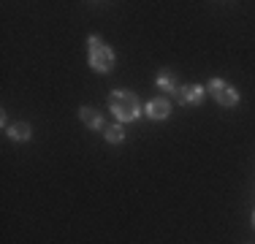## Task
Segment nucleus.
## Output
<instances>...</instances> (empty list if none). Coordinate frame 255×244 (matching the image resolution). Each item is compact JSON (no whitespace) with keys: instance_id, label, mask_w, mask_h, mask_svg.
<instances>
[{"instance_id":"nucleus-8","label":"nucleus","mask_w":255,"mask_h":244,"mask_svg":"<svg viewBox=\"0 0 255 244\" xmlns=\"http://www.w3.org/2000/svg\"><path fill=\"white\" fill-rule=\"evenodd\" d=\"M157 87L166 90V93H179V84H177V79H174L171 71H160V76H157Z\"/></svg>"},{"instance_id":"nucleus-4","label":"nucleus","mask_w":255,"mask_h":244,"mask_svg":"<svg viewBox=\"0 0 255 244\" xmlns=\"http://www.w3.org/2000/svg\"><path fill=\"white\" fill-rule=\"evenodd\" d=\"M204 95H206V87L204 84H187V87H179V93H177V101L179 103H190V106H198V103L204 101Z\"/></svg>"},{"instance_id":"nucleus-7","label":"nucleus","mask_w":255,"mask_h":244,"mask_svg":"<svg viewBox=\"0 0 255 244\" xmlns=\"http://www.w3.org/2000/svg\"><path fill=\"white\" fill-rule=\"evenodd\" d=\"M30 133H33V127H30V122H14V125L8 127V138L11 141H27Z\"/></svg>"},{"instance_id":"nucleus-2","label":"nucleus","mask_w":255,"mask_h":244,"mask_svg":"<svg viewBox=\"0 0 255 244\" xmlns=\"http://www.w3.org/2000/svg\"><path fill=\"white\" fill-rule=\"evenodd\" d=\"M87 49H90V68L98 73H109L114 68V52L109 49L98 35H90L87 38Z\"/></svg>"},{"instance_id":"nucleus-10","label":"nucleus","mask_w":255,"mask_h":244,"mask_svg":"<svg viewBox=\"0 0 255 244\" xmlns=\"http://www.w3.org/2000/svg\"><path fill=\"white\" fill-rule=\"evenodd\" d=\"M253 225H255V212H253Z\"/></svg>"},{"instance_id":"nucleus-1","label":"nucleus","mask_w":255,"mask_h":244,"mask_svg":"<svg viewBox=\"0 0 255 244\" xmlns=\"http://www.w3.org/2000/svg\"><path fill=\"white\" fill-rule=\"evenodd\" d=\"M109 112L117 117V122H133L141 114V101L130 90H114L109 95Z\"/></svg>"},{"instance_id":"nucleus-5","label":"nucleus","mask_w":255,"mask_h":244,"mask_svg":"<svg viewBox=\"0 0 255 244\" xmlns=\"http://www.w3.org/2000/svg\"><path fill=\"white\" fill-rule=\"evenodd\" d=\"M168 114H171V103H168L166 98H152V101L147 103V117L149 120H166Z\"/></svg>"},{"instance_id":"nucleus-6","label":"nucleus","mask_w":255,"mask_h":244,"mask_svg":"<svg viewBox=\"0 0 255 244\" xmlns=\"http://www.w3.org/2000/svg\"><path fill=\"white\" fill-rule=\"evenodd\" d=\"M79 117H82V122L90 127V130H101V127H103V117L95 112L93 106H82V109H79Z\"/></svg>"},{"instance_id":"nucleus-9","label":"nucleus","mask_w":255,"mask_h":244,"mask_svg":"<svg viewBox=\"0 0 255 244\" xmlns=\"http://www.w3.org/2000/svg\"><path fill=\"white\" fill-rule=\"evenodd\" d=\"M103 138H106L109 144H120L125 138V127L120 125V122H117V125H106V127H103Z\"/></svg>"},{"instance_id":"nucleus-3","label":"nucleus","mask_w":255,"mask_h":244,"mask_svg":"<svg viewBox=\"0 0 255 244\" xmlns=\"http://www.w3.org/2000/svg\"><path fill=\"white\" fill-rule=\"evenodd\" d=\"M206 90H209V93L215 95V101L220 103V106H226V109H231V106L239 103V93H236L234 87H228L223 79H212V82L206 84Z\"/></svg>"}]
</instances>
